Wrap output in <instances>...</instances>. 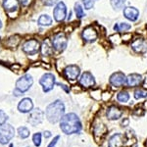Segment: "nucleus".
<instances>
[{
	"instance_id": "1",
	"label": "nucleus",
	"mask_w": 147,
	"mask_h": 147,
	"mask_svg": "<svg viewBox=\"0 0 147 147\" xmlns=\"http://www.w3.org/2000/svg\"><path fill=\"white\" fill-rule=\"evenodd\" d=\"M82 123L76 114L69 113L62 117L60 121V129L66 134H78L82 130Z\"/></svg>"
},
{
	"instance_id": "2",
	"label": "nucleus",
	"mask_w": 147,
	"mask_h": 147,
	"mask_svg": "<svg viewBox=\"0 0 147 147\" xmlns=\"http://www.w3.org/2000/svg\"><path fill=\"white\" fill-rule=\"evenodd\" d=\"M64 114H65V105L61 100L52 102L51 104L47 106L45 110L46 119L51 124H56V123L60 122Z\"/></svg>"
},
{
	"instance_id": "3",
	"label": "nucleus",
	"mask_w": 147,
	"mask_h": 147,
	"mask_svg": "<svg viewBox=\"0 0 147 147\" xmlns=\"http://www.w3.org/2000/svg\"><path fill=\"white\" fill-rule=\"evenodd\" d=\"M15 136V129L8 124L0 125V143L7 144Z\"/></svg>"
},
{
	"instance_id": "4",
	"label": "nucleus",
	"mask_w": 147,
	"mask_h": 147,
	"mask_svg": "<svg viewBox=\"0 0 147 147\" xmlns=\"http://www.w3.org/2000/svg\"><path fill=\"white\" fill-rule=\"evenodd\" d=\"M51 43L53 46L54 50L58 52H62L66 49L68 44L67 36L64 32H58V34H54V36L51 39Z\"/></svg>"
},
{
	"instance_id": "5",
	"label": "nucleus",
	"mask_w": 147,
	"mask_h": 147,
	"mask_svg": "<svg viewBox=\"0 0 147 147\" xmlns=\"http://www.w3.org/2000/svg\"><path fill=\"white\" fill-rule=\"evenodd\" d=\"M32 84H34V80H32V76L25 75L17 80V82H16V89L20 91L21 93H24V92L28 91L32 87Z\"/></svg>"
},
{
	"instance_id": "6",
	"label": "nucleus",
	"mask_w": 147,
	"mask_h": 147,
	"mask_svg": "<svg viewBox=\"0 0 147 147\" xmlns=\"http://www.w3.org/2000/svg\"><path fill=\"white\" fill-rule=\"evenodd\" d=\"M39 84L42 86L43 92H49L53 89L55 84V76L51 73L44 74L39 80Z\"/></svg>"
},
{
	"instance_id": "7",
	"label": "nucleus",
	"mask_w": 147,
	"mask_h": 147,
	"mask_svg": "<svg viewBox=\"0 0 147 147\" xmlns=\"http://www.w3.org/2000/svg\"><path fill=\"white\" fill-rule=\"evenodd\" d=\"M22 50L24 53L28 55H35L38 51H40V43L36 39L27 40L22 46Z\"/></svg>"
},
{
	"instance_id": "8",
	"label": "nucleus",
	"mask_w": 147,
	"mask_h": 147,
	"mask_svg": "<svg viewBox=\"0 0 147 147\" xmlns=\"http://www.w3.org/2000/svg\"><path fill=\"white\" fill-rule=\"evenodd\" d=\"M53 17L56 22L61 23L67 17V7L63 1H59L53 10Z\"/></svg>"
},
{
	"instance_id": "9",
	"label": "nucleus",
	"mask_w": 147,
	"mask_h": 147,
	"mask_svg": "<svg viewBox=\"0 0 147 147\" xmlns=\"http://www.w3.org/2000/svg\"><path fill=\"white\" fill-rule=\"evenodd\" d=\"M130 47L137 54H145L147 52V42L142 37L134 38L130 43Z\"/></svg>"
},
{
	"instance_id": "10",
	"label": "nucleus",
	"mask_w": 147,
	"mask_h": 147,
	"mask_svg": "<svg viewBox=\"0 0 147 147\" xmlns=\"http://www.w3.org/2000/svg\"><path fill=\"white\" fill-rule=\"evenodd\" d=\"M109 82L114 87H121L125 84L127 82V77L124 73L122 72H116L110 76Z\"/></svg>"
},
{
	"instance_id": "11",
	"label": "nucleus",
	"mask_w": 147,
	"mask_h": 147,
	"mask_svg": "<svg viewBox=\"0 0 147 147\" xmlns=\"http://www.w3.org/2000/svg\"><path fill=\"white\" fill-rule=\"evenodd\" d=\"M63 74L67 80H76L80 75V69L77 65H69L64 69Z\"/></svg>"
},
{
	"instance_id": "12",
	"label": "nucleus",
	"mask_w": 147,
	"mask_h": 147,
	"mask_svg": "<svg viewBox=\"0 0 147 147\" xmlns=\"http://www.w3.org/2000/svg\"><path fill=\"white\" fill-rule=\"evenodd\" d=\"M43 117H44V113L42 112L40 109L36 108L30 112V116H28V121L32 125L36 127V125H38L42 123V121H43Z\"/></svg>"
},
{
	"instance_id": "13",
	"label": "nucleus",
	"mask_w": 147,
	"mask_h": 147,
	"mask_svg": "<svg viewBox=\"0 0 147 147\" xmlns=\"http://www.w3.org/2000/svg\"><path fill=\"white\" fill-rule=\"evenodd\" d=\"M79 84L84 88H89L95 85V79L90 72H84L80 76Z\"/></svg>"
},
{
	"instance_id": "14",
	"label": "nucleus",
	"mask_w": 147,
	"mask_h": 147,
	"mask_svg": "<svg viewBox=\"0 0 147 147\" xmlns=\"http://www.w3.org/2000/svg\"><path fill=\"white\" fill-rule=\"evenodd\" d=\"M82 37L85 42H89L90 43V42H94L97 39L98 34H97L95 28L92 27V26H88V27H86L82 30Z\"/></svg>"
},
{
	"instance_id": "15",
	"label": "nucleus",
	"mask_w": 147,
	"mask_h": 147,
	"mask_svg": "<svg viewBox=\"0 0 147 147\" xmlns=\"http://www.w3.org/2000/svg\"><path fill=\"white\" fill-rule=\"evenodd\" d=\"M123 14H124V17L129 22H136L139 18V10L134 6L125 7Z\"/></svg>"
},
{
	"instance_id": "16",
	"label": "nucleus",
	"mask_w": 147,
	"mask_h": 147,
	"mask_svg": "<svg viewBox=\"0 0 147 147\" xmlns=\"http://www.w3.org/2000/svg\"><path fill=\"white\" fill-rule=\"evenodd\" d=\"M123 115V111L118 107V106L112 105L110 106L107 111H106V116H107V119L110 121H116L119 120Z\"/></svg>"
},
{
	"instance_id": "17",
	"label": "nucleus",
	"mask_w": 147,
	"mask_h": 147,
	"mask_svg": "<svg viewBox=\"0 0 147 147\" xmlns=\"http://www.w3.org/2000/svg\"><path fill=\"white\" fill-rule=\"evenodd\" d=\"M143 82V79H142V76L139 75V74H130L127 77V82L125 84L129 87H136L140 85Z\"/></svg>"
},
{
	"instance_id": "18",
	"label": "nucleus",
	"mask_w": 147,
	"mask_h": 147,
	"mask_svg": "<svg viewBox=\"0 0 147 147\" xmlns=\"http://www.w3.org/2000/svg\"><path fill=\"white\" fill-rule=\"evenodd\" d=\"M34 108V103L30 98H24L18 104V110L21 113H30Z\"/></svg>"
},
{
	"instance_id": "19",
	"label": "nucleus",
	"mask_w": 147,
	"mask_h": 147,
	"mask_svg": "<svg viewBox=\"0 0 147 147\" xmlns=\"http://www.w3.org/2000/svg\"><path fill=\"white\" fill-rule=\"evenodd\" d=\"M3 8L9 15L16 13L19 10V0H4Z\"/></svg>"
},
{
	"instance_id": "20",
	"label": "nucleus",
	"mask_w": 147,
	"mask_h": 147,
	"mask_svg": "<svg viewBox=\"0 0 147 147\" xmlns=\"http://www.w3.org/2000/svg\"><path fill=\"white\" fill-rule=\"evenodd\" d=\"M125 138L124 136L121 134H116L109 139L108 147H124Z\"/></svg>"
},
{
	"instance_id": "21",
	"label": "nucleus",
	"mask_w": 147,
	"mask_h": 147,
	"mask_svg": "<svg viewBox=\"0 0 147 147\" xmlns=\"http://www.w3.org/2000/svg\"><path fill=\"white\" fill-rule=\"evenodd\" d=\"M107 131H108L107 127H106L104 124H102V123H99V124L94 125L93 132H94V136H95L96 138H100L101 139L102 137L106 136Z\"/></svg>"
},
{
	"instance_id": "22",
	"label": "nucleus",
	"mask_w": 147,
	"mask_h": 147,
	"mask_svg": "<svg viewBox=\"0 0 147 147\" xmlns=\"http://www.w3.org/2000/svg\"><path fill=\"white\" fill-rule=\"evenodd\" d=\"M53 46L49 39H45L40 45V52L43 56H49L53 53Z\"/></svg>"
},
{
	"instance_id": "23",
	"label": "nucleus",
	"mask_w": 147,
	"mask_h": 147,
	"mask_svg": "<svg viewBox=\"0 0 147 147\" xmlns=\"http://www.w3.org/2000/svg\"><path fill=\"white\" fill-rule=\"evenodd\" d=\"M131 28V25L129 23H116L113 27V30L116 32H127V30H129Z\"/></svg>"
},
{
	"instance_id": "24",
	"label": "nucleus",
	"mask_w": 147,
	"mask_h": 147,
	"mask_svg": "<svg viewBox=\"0 0 147 147\" xmlns=\"http://www.w3.org/2000/svg\"><path fill=\"white\" fill-rule=\"evenodd\" d=\"M37 23H38L39 26H43V27H48V26L52 25V18L50 16H48L47 14H43L38 18L37 20Z\"/></svg>"
},
{
	"instance_id": "25",
	"label": "nucleus",
	"mask_w": 147,
	"mask_h": 147,
	"mask_svg": "<svg viewBox=\"0 0 147 147\" xmlns=\"http://www.w3.org/2000/svg\"><path fill=\"white\" fill-rule=\"evenodd\" d=\"M19 43H20V36L19 35H12L5 42V44L9 48H15L16 46H18Z\"/></svg>"
},
{
	"instance_id": "26",
	"label": "nucleus",
	"mask_w": 147,
	"mask_h": 147,
	"mask_svg": "<svg viewBox=\"0 0 147 147\" xmlns=\"http://www.w3.org/2000/svg\"><path fill=\"white\" fill-rule=\"evenodd\" d=\"M110 3L114 10L120 11L124 8V5L125 4V0H110Z\"/></svg>"
},
{
	"instance_id": "27",
	"label": "nucleus",
	"mask_w": 147,
	"mask_h": 147,
	"mask_svg": "<svg viewBox=\"0 0 147 147\" xmlns=\"http://www.w3.org/2000/svg\"><path fill=\"white\" fill-rule=\"evenodd\" d=\"M117 100L119 101L120 103H127V102L129 100V92L125 91V90L120 91L119 93L117 94Z\"/></svg>"
},
{
	"instance_id": "28",
	"label": "nucleus",
	"mask_w": 147,
	"mask_h": 147,
	"mask_svg": "<svg viewBox=\"0 0 147 147\" xmlns=\"http://www.w3.org/2000/svg\"><path fill=\"white\" fill-rule=\"evenodd\" d=\"M74 11H75V14H76V16H77L78 19H82V18H84V16H85L84 8H82V6L80 5V3H76L75 4V7H74Z\"/></svg>"
},
{
	"instance_id": "29",
	"label": "nucleus",
	"mask_w": 147,
	"mask_h": 147,
	"mask_svg": "<svg viewBox=\"0 0 147 147\" xmlns=\"http://www.w3.org/2000/svg\"><path fill=\"white\" fill-rule=\"evenodd\" d=\"M18 134H19V136L23 139L28 138V137L30 136V130L26 127H20L18 129Z\"/></svg>"
},
{
	"instance_id": "30",
	"label": "nucleus",
	"mask_w": 147,
	"mask_h": 147,
	"mask_svg": "<svg viewBox=\"0 0 147 147\" xmlns=\"http://www.w3.org/2000/svg\"><path fill=\"white\" fill-rule=\"evenodd\" d=\"M134 98L136 99V100H140V99H143V98H146L147 97V92L142 90V89H136V91H134Z\"/></svg>"
},
{
	"instance_id": "31",
	"label": "nucleus",
	"mask_w": 147,
	"mask_h": 147,
	"mask_svg": "<svg viewBox=\"0 0 147 147\" xmlns=\"http://www.w3.org/2000/svg\"><path fill=\"white\" fill-rule=\"evenodd\" d=\"M32 141H34V146L39 147L41 144V134L40 132H36L34 136H32Z\"/></svg>"
},
{
	"instance_id": "32",
	"label": "nucleus",
	"mask_w": 147,
	"mask_h": 147,
	"mask_svg": "<svg viewBox=\"0 0 147 147\" xmlns=\"http://www.w3.org/2000/svg\"><path fill=\"white\" fill-rule=\"evenodd\" d=\"M95 0H82V4L85 10H90L91 8H93Z\"/></svg>"
},
{
	"instance_id": "33",
	"label": "nucleus",
	"mask_w": 147,
	"mask_h": 147,
	"mask_svg": "<svg viewBox=\"0 0 147 147\" xmlns=\"http://www.w3.org/2000/svg\"><path fill=\"white\" fill-rule=\"evenodd\" d=\"M8 120V116L3 110H0V125L6 124V121Z\"/></svg>"
},
{
	"instance_id": "34",
	"label": "nucleus",
	"mask_w": 147,
	"mask_h": 147,
	"mask_svg": "<svg viewBox=\"0 0 147 147\" xmlns=\"http://www.w3.org/2000/svg\"><path fill=\"white\" fill-rule=\"evenodd\" d=\"M42 3L46 6H53L54 4L58 3V0H42Z\"/></svg>"
},
{
	"instance_id": "35",
	"label": "nucleus",
	"mask_w": 147,
	"mask_h": 147,
	"mask_svg": "<svg viewBox=\"0 0 147 147\" xmlns=\"http://www.w3.org/2000/svg\"><path fill=\"white\" fill-rule=\"evenodd\" d=\"M111 96H112V94H111L110 92H104V93L102 94V99H103L104 101H107L111 98Z\"/></svg>"
},
{
	"instance_id": "36",
	"label": "nucleus",
	"mask_w": 147,
	"mask_h": 147,
	"mask_svg": "<svg viewBox=\"0 0 147 147\" xmlns=\"http://www.w3.org/2000/svg\"><path fill=\"white\" fill-rule=\"evenodd\" d=\"M59 139H60V136H55V138L53 139V141H51V142H50V144H49V145L47 146V147H55L56 143H57V141H58Z\"/></svg>"
},
{
	"instance_id": "37",
	"label": "nucleus",
	"mask_w": 147,
	"mask_h": 147,
	"mask_svg": "<svg viewBox=\"0 0 147 147\" xmlns=\"http://www.w3.org/2000/svg\"><path fill=\"white\" fill-rule=\"evenodd\" d=\"M32 0H19L21 5H23V6H28L30 3H32Z\"/></svg>"
},
{
	"instance_id": "38",
	"label": "nucleus",
	"mask_w": 147,
	"mask_h": 147,
	"mask_svg": "<svg viewBox=\"0 0 147 147\" xmlns=\"http://www.w3.org/2000/svg\"><path fill=\"white\" fill-rule=\"evenodd\" d=\"M129 119L125 118V119L122 121V125H123V127H127V125H129Z\"/></svg>"
},
{
	"instance_id": "39",
	"label": "nucleus",
	"mask_w": 147,
	"mask_h": 147,
	"mask_svg": "<svg viewBox=\"0 0 147 147\" xmlns=\"http://www.w3.org/2000/svg\"><path fill=\"white\" fill-rule=\"evenodd\" d=\"M59 85H60V86L62 87V88H63L64 90H65L66 92H69V91H70V88H69V87L67 86V85H65V84H59Z\"/></svg>"
},
{
	"instance_id": "40",
	"label": "nucleus",
	"mask_w": 147,
	"mask_h": 147,
	"mask_svg": "<svg viewBox=\"0 0 147 147\" xmlns=\"http://www.w3.org/2000/svg\"><path fill=\"white\" fill-rule=\"evenodd\" d=\"M50 136H51V132L50 131H48V130L44 131V137H45V138H49Z\"/></svg>"
},
{
	"instance_id": "41",
	"label": "nucleus",
	"mask_w": 147,
	"mask_h": 147,
	"mask_svg": "<svg viewBox=\"0 0 147 147\" xmlns=\"http://www.w3.org/2000/svg\"><path fill=\"white\" fill-rule=\"evenodd\" d=\"M2 28V22H1V20H0V28Z\"/></svg>"
},
{
	"instance_id": "42",
	"label": "nucleus",
	"mask_w": 147,
	"mask_h": 147,
	"mask_svg": "<svg viewBox=\"0 0 147 147\" xmlns=\"http://www.w3.org/2000/svg\"><path fill=\"white\" fill-rule=\"evenodd\" d=\"M10 147H13V144H10Z\"/></svg>"
}]
</instances>
